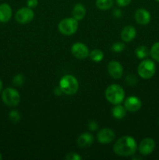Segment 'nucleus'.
I'll list each match as a JSON object with an SVG mask.
<instances>
[{"instance_id":"f257e3e1","label":"nucleus","mask_w":159,"mask_h":160,"mask_svg":"<svg viewBox=\"0 0 159 160\" xmlns=\"http://www.w3.org/2000/svg\"><path fill=\"white\" fill-rule=\"evenodd\" d=\"M137 149V145L135 139L130 136L125 135L121 137L115 142L113 146L114 152L119 156H132Z\"/></svg>"},{"instance_id":"f03ea898","label":"nucleus","mask_w":159,"mask_h":160,"mask_svg":"<svg viewBox=\"0 0 159 160\" xmlns=\"http://www.w3.org/2000/svg\"><path fill=\"white\" fill-rule=\"evenodd\" d=\"M105 98L113 105L121 104L125 98L124 89L118 84H111L105 91Z\"/></svg>"},{"instance_id":"7ed1b4c3","label":"nucleus","mask_w":159,"mask_h":160,"mask_svg":"<svg viewBox=\"0 0 159 160\" xmlns=\"http://www.w3.org/2000/svg\"><path fill=\"white\" fill-rule=\"evenodd\" d=\"M59 87L63 94L68 95H74L79 89V82L74 76L66 74L61 78L59 81Z\"/></svg>"},{"instance_id":"20e7f679","label":"nucleus","mask_w":159,"mask_h":160,"mask_svg":"<svg viewBox=\"0 0 159 160\" xmlns=\"http://www.w3.org/2000/svg\"><path fill=\"white\" fill-rule=\"evenodd\" d=\"M78 26H79L78 20L73 17H71V18H65L61 20L58 25V28L61 34L63 35L70 36L76 33L78 29Z\"/></svg>"},{"instance_id":"39448f33","label":"nucleus","mask_w":159,"mask_h":160,"mask_svg":"<svg viewBox=\"0 0 159 160\" xmlns=\"http://www.w3.org/2000/svg\"><path fill=\"white\" fill-rule=\"evenodd\" d=\"M137 72L143 79H150L156 72L155 63L151 59H144L139 64Z\"/></svg>"},{"instance_id":"423d86ee","label":"nucleus","mask_w":159,"mask_h":160,"mask_svg":"<svg viewBox=\"0 0 159 160\" xmlns=\"http://www.w3.org/2000/svg\"><path fill=\"white\" fill-rule=\"evenodd\" d=\"M2 99L6 106L9 107H15L20 103V95L16 89L12 88H7L2 92Z\"/></svg>"},{"instance_id":"0eeeda50","label":"nucleus","mask_w":159,"mask_h":160,"mask_svg":"<svg viewBox=\"0 0 159 160\" xmlns=\"http://www.w3.org/2000/svg\"><path fill=\"white\" fill-rule=\"evenodd\" d=\"M34 17V11L29 7L20 8L16 13V20L20 24H26L32 21Z\"/></svg>"},{"instance_id":"6e6552de","label":"nucleus","mask_w":159,"mask_h":160,"mask_svg":"<svg viewBox=\"0 0 159 160\" xmlns=\"http://www.w3.org/2000/svg\"><path fill=\"white\" fill-rule=\"evenodd\" d=\"M71 52L76 58L80 59H84L89 56L90 52L86 45L81 42L74 43L71 47Z\"/></svg>"},{"instance_id":"1a4fd4ad","label":"nucleus","mask_w":159,"mask_h":160,"mask_svg":"<svg viewBox=\"0 0 159 160\" xmlns=\"http://www.w3.org/2000/svg\"><path fill=\"white\" fill-rule=\"evenodd\" d=\"M115 138V134L113 130L110 128H103L98 131L97 134V138L98 141L101 144L107 145L111 143L114 141Z\"/></svg>"},{"instance_id":"9d476101","label":"nucleus","mask_w":159,"mask_h":160,"mask_svg":"<svg viewBox=\"0 0 159 160\" xmlns=\"http://www.w3.org/2000/svg\"><path fill=\"white\" fill-rule=\"evenodd\" d=\"M155 148V142L151 138H146L140 142L139 145V152L143 156H148L151 154Z\"/></svg>"},{"instance_id":"9b49d317","label":"nucleus","mask_w":159,"mask_h":160,"mask_svg":"<svg viewBox=\"0 0 159 160\" xmlns=\"http://www.w3.org/2000/svg\"><path fill=\"white\" fill-rule=\"evenodd\" d=\"M108 72L114 79H119L123 77V69L121 63L118 61L112 60L108 64Z\"/></svg>"},{"instance_id":"f8f14e48","label":"nucleus","mask_w":159,"mask_h":160,"mask_svg":"<svg viewBox=\"0 0 159 160\" xmlns=\"http://www.w3.org/2000/svg\"><path fill=\"white\" fill-rule=\"evenodd\" d=\"M141 100L137 96L128 97L124 102V107L126 108V111H129V112H137L141 108Z\"/></svg>"},{"instance_id":"ddd939ff","label":"nucleus","mask_w":159,"mask_h":160,"mask_svg":"<svg viewBox=\"0 0 159 160\" xmlns=\"http://www.w3.org/2000/svg\"><path fill=\"white\" fill-rule=\"evenodd\" d=\"M135 20L140 25H147L151 21V13L147 9L140 8L135 12Z\"/></svg>"},{"instance_id":"4468645a","label":"nucleus","mask_w":159,"mask_h":160,"mask_svg":"<svg viewBox=\"0 0 159 160\" xmlns=\"http://www.w3.org/2000/svg\"><path fill=\"white\" fill-rule=\"evenodd\" d=\"M137 35V31L133 26L125 27L121 32V39L124 42H130L135 38Z\"/></svg>"},{"instance_id":"2eb2a0df","label":"nucleus","mask_w":159,"mask_h":160,"mask_svg":"<svg viewBox=\"0 0 159 160\" xmlns=\"http://www.w3.org/2000/svg\"><path fill=\"white\" fill-rule=\"evenodd\" d=\"M12 17V8L7 3L0 5V22L6 23Z\"/></svg>"},{"instance_id":"dca6fc26","label":"nucleus","mask_w":159,"mask_h":160,"mask_svg":"<svg viewBox=\"0 0 159 160\" xmlns=\"http://www.w3.org/2000/svg\"><path fill=\"white\" fill-rule=\"evenodd\" d=\"M94 142V137L90 133H84L77 138V145L80 148H87L90 146Z\"/></svg>"},{"instance_id":"f3484780","label":"nucleus","mask_w":159,"mask_h":160,"mask_svg":"<svg viewBox=\"0 0 159 160\" xmlns=\"http://www.w3.org/2000/svg\"><path fill=\"white\" fill-rule=\"evenodd\" d=\"M72 14H73V18L76 19V20H83L86 15L85 6L83 4H81V3H77V4L73 7Z\"/></svg>"},{"instance_id":"a211bd4d","label":"nucleus","mask_w":159,"mask_h":160,"mask_svg":"<svg viewBox=\"0 0 159 160\" xmlns=\"http://www.w3.org/2000/svg\"><path fill=\"white\" fill-rule=\"evenodd\" d=\"M112 114L114 118L117 120H121L125 117L126 114V109L124 106H121L120 104L115 105L112 109Z\"/></svg>"},{"instance_id":"6ab92c4d","label":"nucleus","mask_w":159,"mask_h":160,"mask_svg":"<svg viewBox=\"0 0 159 160\" xmlns=\"http://www.w3.org/2000/svg\"><path fill=\"white\" fill-rule=\"evenodd\" d=\"M114 0H96V6L101 10H107L113 6Z\"/></svg>"},{"instance_id":"aec40b11","label":"nucleus","mask_w":159,"mask_h":160,"mask_svg":"<svg viewBox=\"0 0 159 160\" xmlns=\"http://www.w3.org/2000/svg\"><path fill=\"white\" fill-rule=\"evenodd\" d=\"M136 56H137L138 59H145L146 57H147L150 54V51L148 49V48L144 45H140V46L137 47V49L135 51Z\"/></svg>"},{"instance_id":"412c9836","label":"nucleus","mask_w":159,"mask_h":160,"mask_svg":"<svg viewBox=\"0 0 159 160\" xmlns=\"http://www.w3.org/2000/svg\"><path fill=\"white\" fill-rule=\"evenodd\" d=\"M90 59L95 62H99L104 59V52L100 49H94L89 54Z\"/></svg>"},{"instance_id":"4be33fe9","label":"nucleus","mask_w":159,"mask_h":160,"mask_svg":"<svg viewBox=\"0 0 159 160\" xmlns=\"http://www.w3.org/2000/svg\"><path fill=\"white\" fill-rule=\"evenodd\" d=\"M150 54L154 60L159 62V42H156L152 45L151 51H150Z\"/></svg>"},{"instance_id":"5701e85b","label":"nucleus","mask_w":159,"mask_h":160,"mask_svg":"<svg viewBox=\"0 0 159 160\" xmlns=\"http://www.w3.org/2000/svg\"><path fill=\"white\" fill-rule=\"evenodd\" d=\"M9 120L14 123H17L20 121V112H18L16 109H13V110H11L9 113Z\"/></svg>"},{"instance_id":"b1692460","label":"nucleus","mask_w":159,"mask_h":160,"mask_svg":"<svg viewBox=\"0 0 159 160\" xmlns=\"http://www.w3.org/2000/svg\"><path fill=\"white\" fill-rule=\"evenodd\" d=\"M112 51L115 52H120L123 51L125 49V44L121 42H116L112 45L111 47Z\"/></svg>"},{"instance_id":"393cba45","label":"nucleus","mask_w":159,"mask_h":160,"mask_svg":"<svg viewBox=\"0 0 159 160\" xmlns=\"http://www.w3.org/2000/svg\"><path fill=\"white\" fill-rule=\"evenodd\" d=\"M12 83L17 87H21L24 84V77L22 74H17L12 79Z\"/></svg>"},{"instance_id":"a878e982","label":"nucleus","mask_w":159,"mask_h":160,"mask_svg":"<svg viewBox=\"0 0 159 160\" xmlns=\"http://www.w3.org/2000/svg\"><path fill=\"white\" fill-rule=\"evenodd\" d=\"M126 82L128 85L133 86L137 83V78L132 74L128 75L126 78Z\"/></svg>"},{"instance_id":"bb28decb","label":"nucleus","mask_w":159,"mask_h":160,"mask_svg":"<svg viewBox=\"0 0 159 160\" xmlns=\"http://www.w3.org/2000/svg\"><path fill=\"white\" fill-rule=\"evenodd\" d=\"M65 159L68 160H81L82 159V157L76 152H70L66 155Z\"/></svg>"},{"instance_id":"cd10ccee","label":"nucleus","mask_w":159,"mask_h":160,"mask_svg":"<svg viewBox=\"0 0 159 160\" xmlns=\"http://www.w3.org/2000/svg\"><path fill=\"white\" fill-rule=\"evenodd\" d=\"M98 128V124L94 120H91L88 123V129L91 131H95Z\"/></svg>"},{"instance_id":"c85d7f7f","label":"nucleus","mask_w":159,"mask_h":160,"mask_svg":"<svg viewBox=\"0 0 159 160\" xmlns=\"http://www.w3.org/2000/svg\"><path fill=\"white\" fill-rule=\"evenodd\" d=\"M131 1H132V0H116V2L118 6L124 7V6H128V5L130 4Z\"/></svg>"},{"instance_id":"c756f323","label":"nucleus","mask_w":159,"mask_h":160,"mask_svg":"<svg viewBox=\"0 0 159 160\" xmlns=\"http://www.w3.org/2000/svg\"><path fill=\"white\" fill-rule=\"evenodd\" d=\"M38 4V1L37 0H27L26 1V5L27 7L29 8H34L37 6Z\"/></svg>"},{"instance_id":"7c9ffc66","label":"nucleus","mask_w":159,"mask_h":160,"mask_svg":"<svg viewBox=\"0 0 159 160\" xmlns=\"http://www.w3.org/2000/svg\"><path fill=\"white\" fill-rule=\"evenodd\" d=\"M122 12L121 9H115L113 11V16L115 17V18H120L122 17Z\"/></svg>"},{"instance_id":"2f4dec72","label":"nucleus","mask_w":159,"mask_h":160,"mask_svg":"<svg viewBox=\"0 0 159 160\" xmlns=\"http://www.w3.org/2000/svg\"><path fill=\"white\" fill-rule=\"evenodd\" d=\"M54 93L57 95H62V94H63V92H62V89H61L60 87L59 86V87L56 88L54 90Z\"/></svg>"},{"instance_id":"473e14b6","label":"nucleus","mask_w":159,"mask_h":160,"mask_svg":"<svg viewBox=\"0 0 159 160\" xmlns=\"http://www.w3.org/2000/svg\"><path fill=\"white\" fill-rule=\"evenodd\" d=\"M2 89V80L0 79V92H1Z\"/></svg>"},{"instance_id":"72a5a7b5","label":"nucleus","mask_w":159,"mask_h":160,"mask_svg":"<svg viewBox=\"0 0 159 160\" xmlns=\"http://www.w3.org/2000/svg\"><path fill=\"white\" fill-rule=\"evenodd\" d=\"M0 159H2V155H1V153H0Z\"/></svg>"},{"instance_id":"f704fd0d","label":"nucleus","mask_w":159,"mask_h":160,"mask_svg":"<svg viewBox=\"0 0 159 160\" xmlns=\"http://www.w3.org/2000/svg\"><path fill=\"white\" fill-rule=\"evenodd\" d=\"M156 1H157V2H159V0H156Z\"/></svg>"}]
</instances>
